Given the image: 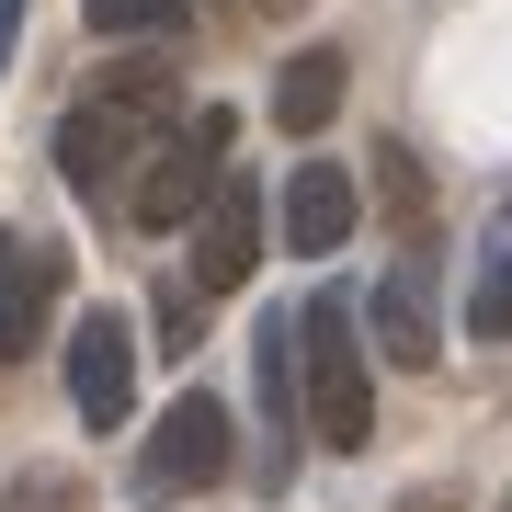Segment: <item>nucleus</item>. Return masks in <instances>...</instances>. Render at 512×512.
Wrapping results in <instances>:
<instances>
[{
	"label": "nucleus",
	"instance_id": "obj_18",
	"mask_svg": "<svg viewBox=\"0 0 512 512\" xmlns=\"http://www.w3.org/2000/svg\"><path fill=\"white\" fill-rule=\"evenodd\" d=\"M251 12H308V0H251Z\"/></svg>",
	"mask_w": 512,
	"mask_h": 512
},
{
	"label": "nucleus",
	"instance_id": "obj_17",
	"mask_svg": "<svg viewBox=\"0 0 512 512\" xmlns=\"http://www.w3.org/2000/svg\"><path fill=\"white\" fill-rule=\"evenodd\" d=\"M12 46H23V0H0V69H12Z\"/></svg>",
	"mask_w": 512,
	"mask_h": 512
},
{
	"label": "nucleus",
	"instance_id": "obj_10",
	"mask_svg": "<svg viewBox=\"0 0 512 512\" xmlns=\"http://www.w3.org/2000/svg\"><path fill=\"white\" fill-rule=\"evenodd\" d=\"M330 114H342V46H296L285 80H274V126L285 137H319Z\"/></svg>",
	"mask_w": 512,
	"mask_h": 512
},
{
	"label": "nucleus",
	"instance_id": "obj_4",
	"mask_svg": "<svg viewBox=\"0 0 512 512\" xmlns=\"http://www.w3.org/2000/svg\"><path fill=\"white\" fill-rule=\"evenodd\" d=\"M239 467V421L205 399H171V421L137 444V501H194V490H217V478Z\"/></svg>",
	"mask_w": 512,
	"mask_h": 512
},
{
	"label": "nucleus",
	"instance_id": "obj_9",
	"mask_svg": "<svg viewBox=\"0 0 512 512\" xmlns=\"http://www.w3.org/2000/svg\"><path fill=\"white\" fill-rule=\"evenodd\" d=\"M353 217H365V194H353V171H342V160H296V183H285V251L330 262V251L353 239Z\"/></svg>",
	"mask_w": 512,
	"mask_h": 512
},
{
	"label": "nucleus",
	"instance_id": "obj_13",
	"mask_svg": "<svg viewBox=\"0 0 512 512\" xmlns=\"http://www.w3.org/2000/svg\"><path fill=\"white\" fill-rule=\"evenodd\" d=\"M467 330L478 342H512V239L490 251V274H478V296H467Z\"/></svg>",
	"mask_w": 512,
	"mask_h": 512
},
{
	"label": "nucleus",
	"instance_id": "obj_7",
	"mask_svg": "<svg viewBox=\"0 0 512 512\" xmlns=\"http://www.w3.org/2000/svg\"><path fill=\"white\" fill-rule=\"evenodd\" d=\"M251 399H262V490H285L296 478V433H308V410H296V308H262Z\"/></svg>",
	"mask_w": 512,
	"mask_h": 512
},
{
	"label": "nucleus",
	"instance_id": "obj_5",
	"mask_svg": "<svg viewBox=\"0 0 512 512\" xmlns=\"http://www.w3.org/2000/svg\"><path fill=\"white\" fill-rule=\"evenodd\" d=\"M69 410H80V433H126V410H137V342L114 308H80L69 330Z\"/></svg>",
	"mask_w": 512,
	"mask_h": 512
},
{
	"label": "nucleus",
	"instance_id": "obj_19",
	"mask_svg": "<svg viewBox=\"0 0 512 512\" xmlns=\"http://www.w3.org/2000/svg\"><path fill=\"white\" fill-rule=\"evenodd\" d=\"M501 512H512V501H501Z\"/></svg>",
	"mask_w": 512,
	"mask_h": 512
},
{
	"label": "nucleus",
	"instance_id": "obj_3",
	"mask_svg": "<svg viewBox=\"0 0 512 512\" xmlns=\"http://www.w3.org/2000/svg\"><path fill=\"white\" fill-rule=\"evenodd\" d=\"M228 137H239V114L228 103H194L183 126H160L137 148V183H126V217L148 239H171V228H194V205L217 194V171H228Z\"/></svg>",
	"mask_w": 512,
	"mask_h": 512
},
{
	"label": "nucleus",
	"instance_id": "obj_1",
	"mask_svg": "<svg viewBox=\"0 0 512 512\" xmlns=\"http://www.w3.org/2000/svg\"><path fill=\"white\" fill-rule=\"evenodd\" d=\"M171 126V57H114L103 80H80V103L57 114V171L69 194H126L137 148Z\"/></svg>",
	"mask_w": 512,
	"mask_h": 512
},
{
	"label": "nucleus",
	"instance_id": "obj_8",
	"mask_svg": "<svg viewBox=\"0 0 512 512\" xmlns=\"http://www.w3.org/2000/svg\"><path fill=\"white\" fill-rule=\"evenodd\" d=\"M57 285H69L57 239H23V228H0V365H23V353L46 342V319H57Z\"/></svg>",
	"mask_w": 512,
	"mask_h": 512
},
{
	"label": "nucleus",
	"instance_id": "obj_6",
	"mask_svg": "<svg viewBox=\"0 0 512 512\" xmlns=\"http://www.w3.org/2000/svg\"><path fill=\"white\" fill-rule=\"evenodd\" d=\"M262 274V183L217 171V194L194 205V296H228Z\"/></svg>",
	"mask_w": 512,
	"mask_h": 512
},
{
	"label": "nucleus",
	"instance_id": "obj_12",
	"mask_svg": "<svg viewBox=\"0 0 512 512\" xmlns=\"http://www.w3.org/2000/svg\"><path fill=\"white\" fill-rule=\"evenodd\" d=\"M92 35H183V0H80Z\"/></svg>",
	"mask_w": 512,
	"mask_h": 512
},
{
	"label": "nucleus",
	"instance_id": "obj_15",
	"mask_svg": "<svg viewBox=\"0 0 512 512\" xmlns=\"http://www.w3.org/2000/svg\"><path fill=\"white\" fill-rule=\"evenodd\" d=\"M376 194H387V217H421V160H410L399 137L376 148Z\"/></svg>",
	"mask_w": 512,
	"mask_h": 512
},
{
	"label": "nucleus",
	"instance_id": "obj_14",
	"mask_svg": "<svg viewBox=\"0 0 512 512\" xmlns=\"http://www.w3.org/2000/svg\"><path fill=\"white\" fill-rule=\"evenodd\" d=\"M0 512H92V501H80V478H69V467H23L12 490H0Z\"/></svg>",
	"mask_w": 512,
	"mask_h": 512
},
{
	"label": "nucleus",
	"instance_id": "obj_2",
	"mask_svg": "<svg viewBox=\"0 0 512 512\" xmlns=\"http://www.w3.org/2000/svg\"><path fill=\"white\" fill-rule=\"evenodd\" d=\"M296 410L330 456L376 433V376H365V330H353V296H308L296 308Z\"/></svg>",
	"mask_w": 512,
	"mask_h": 512
},
{
	"label": "nucleus",
	"instance_id": "obj_16",
	"mask_svg": "<svg viewBox=\"0 0 512 512\" xmlns=\"http://www.w3.org/2000/svg\"><path fill=\"white\" fill-rule=\"evenodd\" d=\"M160 342H171V353L205 342V296H194V285H160Z\"/></svg>",
	"mask_w": 512,
	"mask_h": 512
},
{
	"label": "nucleus",
	"instance_id": "obj_11",
	"mask_svg": "<svg viewBox=\"0 0 512 512\" xmlns=\"http://www.w3.org/2000/svg\"><path fill=\"white\" fill-rule=\"evenodd\" d=\"M365 319H376V342L399 353V365H433V353H444V330H433V296H421V274H387Z\"/></svg>",
	"mask_w": 512,
	"mask_h": 512
}]
</instances>
